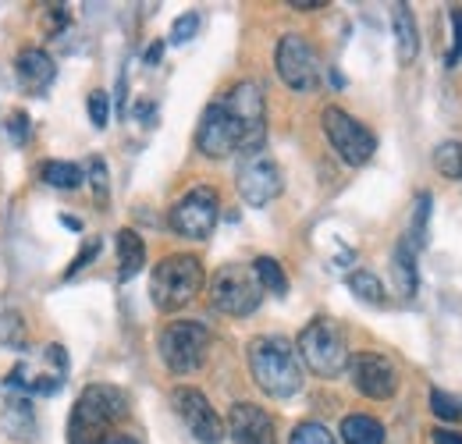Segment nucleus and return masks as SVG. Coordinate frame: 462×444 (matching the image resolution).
Here are the masks:
<instances>
[{
	"label": "nucleus",
	"instance_id": "nucleus-1",
	"mask_svg": "<svg viewBox=\"0 0 462 444\" xmlns=\"http://www.w3.org/2000/svg\"><path fill=\"white\" fill-rule=\"evenodd\" d=\"M249 374L256 388L271 398H291L302 391V366L299 352L282 334H260L249 341Z\"/></svg>",
	"mask_w": 462,
	"mask_h": 444
},
{
	"label": "nucleus",
	"instance_id": "nucleus-2",
	"mask_svg": "<svg viewBox=\"0 0 462 444\" xmlns=\"http://www.w3.org/2000/svg\"><path fill=\"white\" fill-rule=\"evenodd\" d=\"M128 416V394L115 384H89L82 388L71 420H68V444H100Z\"/></svg>",
	"mask_w": 462,
	"mask_h": 444
},
{
	"label": "nucleus",
	"instance_id": "nucleus-3",
	"mask_svg": "<svg viewBox=\"0 0 462 444\" xmlns=\"http://www.w3.org/2000/svg\"><path fill=\"white\" fill-rule=\"evenodd\" d=\"M295 352H299V359L310 366V374H317V377H324V381L346 374L348 356H352L342 324L331 320V317H313V320L299 331Z\"/></svg>",
	"mask_w": 462,
	"mask_h": 444
},
{
	"label": "nucleus",
	"instance_id": "nucleus-4",
	"mask_svg": "<svg viewBox=\"0 0 462 444\" xmlns=\"http://www.w3.org/2000/svg\"><path fill=\"white\" fill-rule=\"evenodd\" d=\"M203 281L207 271L199 264V256H189V253H174L164 256L153 274H150V299L161 313H174L181 306H189L199 291H203Z\"/></svg>",
	"mask_w": 462,
	"mask_h": 444
},
{
	"label": "nucleus",
	"instance_id": "nucleus-5",
	"mask_svg": "<svg viewBox=\"0 0 462 444\" xmlns=\"http://www.w3.org/2000/svg\"><path fill=\"white\" fill-rule=\"evenodd\" d=\"M221 104L228 107L231 121L238 128V153H256L263 150L267 139V104H263V89L256 82H235L228 93L221 97Z\"/></svg>",
	"mask_w": 462,
	"mask_h": 444
},
{
	"label": "nucleus",
	"instance_id": "nucleus-6",
	"mask_svg": "<svg viewBox=\"0 0 462 444\" xmlns=\"http://www.w3.org/2000/svg\"><path fill=\"white\" fill-rule=\"evenodd\" d=\"M210 328L199 324V320H171L161 338H157V348H161V359L168 363L171 374H192L207 363L210 356Z\"/></svg>",
	"mask_w": 462,
	"mask_h": 444
},
{
	"label": "nucleus",
	"instance_id": "nucleus-7",
	"mask_svg": "<svg viewBox=\"0 0 462 444\" xmlns=\"http://www.w3.org/2000/svg\"><path fill=\"white\" fill-rule=\"evenodd\" d=\"M263 302V288L253 274V264H225L210 281V306L228 317H249Z\"/></svg>",
	"mask_w": 462,
	"mask_h": 444
},
{
	"label": "nucleus",
	"instance_id": "nucleus-8",
	"mask_svg": "<svg viewBox=\"0 0 462 444\" xmlns=\"http://www.w3.org/2000/svg\"><path fill=\"white\" fill-rule=\"evenodd\" d=\"M320 125H324V135H328L331 150H335L348 167H363L377 153V135H374L363 121H356L348 111H342V107H324Z\"/></svg>",
	"mask_w": 462,
	"mask_h": 444
},
{
	"label": "nucleus",
	"instance_id": "nucleus-9",
	"mask_svg": "<svg viewBox=\"0 0 462 444\" xmlns=\"http://www.w3.org/2000/svg\"><path fill=\"white\" fill-rule=\"evenodd\" d=\"M274 68L282 75V82L295 89V93H313L320 86V54L317 47L302 36V32H285L278 40V51H274Z\"/></svg>",
	"mask_w": 462,
	"mask_h": 444
},
{
	"label": "nucleus",
	"instance_id": "nucleus-10",
	"mask_svg": "<svg viewBox=\"0 0 462 444\" xmlns=\"http://www.w3.org/2000/svg\"><path fill=\"white\" fill-rule=\"evenodd\" d=\"M217 217H221V199L210 185H196L189 189L168 214V224H171L174 235L181 238H192V242H203L214 235L217 227Z\"/></svg>",
	"mask_w": 462,
	"mask_h": 444
},
{
	"label": "nucleus",
	"instance_id": "nucleus-11",
	"mask_svg": "<svg viewBox=\"0 0 462 444\" xmlns=\"http://www.w3.org/2000/svg\"><path fill=\"white\" fill-rule=\"evenodd\" d=\"M235 185H238V196L245 207H267L271 199L282 196V167L278 161L267 153V150H256V153H245L238 174H235Z\"/></svg>",
	"mask_w": 462,
	"mask_h": 444
},
{
	"label": "nucleus",
	"instance_id": "nucleus-12",
	"mask_svg": "<svg viewBox=\"0 0 462 444\" xmlns=\"http://www.w3.org/2000/svg\"><path fill=\"white\" fill-rule=\"evenodd\" d=\"M171 405L178 412V420L185 423V430L199 444H221L225 441V420L217 416V409L210 405V398L199 388L178 384L171 391Z\"/></svg>",
	"mask_w": 462,
	"mask_h": 444
},
{
	"label": "nucleus",
	"instance_id": "nucleus-13",
	"mask_svg": "<svg viewBox=\"0 0 462 444\" xmlns=\"http://www.w3.org/2000/svg\"><path fill=\"white\" fill-rule=\"evenodd\" d=\"M348 377H352V388L374 402H388L395 398L399 391V370L392 359L377 356V352H356L348 356Z\"/></svg>",
	"mask_w": 462,
	"mask_h": 444
},
{
	"label": "nucleus",
	"instance_id": "nucleus-14",
	"mask_svg": "<svg viewBox=\"0 0 462 444\" xmlns=\"http://www.w3.org/2000/svg\"><path fill=\"white\" fill-rule=\"evenodd\" d=\"M196 150L210 161H225L231 153H238V128L231 121L228 107L221 100H214L203 117H199V128H196Z\"/></svg>",
	"mask_w": 462,
	"mask_h": 444
},
{
	"label": "nucleus",
	"instance_id": "nucleus-15",
	"mask_svg": "<svg viewBox=\"0 0 462 444\" xmlns=\"http://www.w3.org/2000/svg\"><path fill=\"white\" fill-rule=\"evenodd\" d=\"M228 434L235 444H278L274 420L253 402H235L228 409Z\"/></svg>",
	"mask_w": 462,
	"mask_h": 444
},
{
	"label": "nucleus",
	"instance_id": "nucleus-16",
	"mask_svg": "<svg viewBox=\"0 0 462 444\" xmlns=\"http://www.w3.org/2000/svg\"><path fill=\"white\" fill-rule=\"evenodd\" d=\"M14 75H18V82L25 86V93L43 97V93L51 89V82L58 79V64H54V57L51 54L29 47V51H22L18 60H14Z\"/></svg>",
	"mask_w": 462,
	"mask_h": 444
},
{
	"label": "nucleus",
	"instance_id": "nucleus-17",
	"mask_svg": "<svg viewBox=\"0 0 462 444\" xmlns=\"http://www.w3.org/2000/svg\"><path fill=\"white\" fill-rule=\"evenodd\" d=\"M0 430L11 438V441L29 444L36 438V412H32V402L14 394L0 405Z\"/></svg>",
	"mask_w": 462,
	"mask_h": 444
},
{
	"label": "nucleus",
	"instance_id": "nucleus-18",
	"mask_svg": "<svg viewBox=\"0 0 462 444\" xmlns=\"http://www.w3.org/2000/svg\"><path fill=\"white\" fill-rule=\"evenodd\" d=\"M115 245H117V278L132 281L143 267H146V242H143L139 231L121 227L115 238Z\"/></svg>",
	"mask_w": 462,
	"mask_h": 444
},
{
	"label": "nucleus",
	"instance_id": "nucleus-19",
	"mask_svg": "<svg viewBox=\"0 0 462 444\" xmlns=\"http://www.w3.org/2000/svg\"><path fill=\"white\" fill-rule=\"evenodd\" d=\"M392 32H395L399 64H412L416 54H420V29H416V18H412L409 4H395L392 7Z\"/></svg>",
	"mask_w": 462,
	"mask_h": 444
},
{
	"label": "nucleus",
	"instance_id": "nucleus-20",
	"mask_svg": "<svg viewBox=\"0 0 462 444\" xmlns=\"http://www.w3.org/2000/svg\"><path fill=\"white\" fill-rule=\"evenodd\" d=\"M338 434L346 444H384V423L366 416V412H352L342 420Z\"/></svg>",
	"mask_w": 462,
	"mask_h": 444
},
{
	"label": "nucleus",
	"instance_id": "nucleus-21",
	"mask_svg": "<svg viewBox=\"0 0 462 444\" xmlns=\"http://www.w3.org/2000/svg\"><path fill=\"white\" fill-rule=\"evenodd\" d=\"M392 274H395V291H402L405 299H412V295H416V288H420V274H416V249H412L405 238L395 245Z\"/></svg>",
	"mask_w": 462,
	"mask_h": 444
},
{
	"label": "nucleus",
	"instance_id": "nucleus-22",
	"mask_svg": "<svg viewBox=\"0 0 462 444\" xmlns=\"http://www.w3.org/2000/svg\"><path fill=\"white\" fill-rule=\"evenodd\" d=\"M348 291L366 306H384L388 302V291H384V284L374 271H352L348 274Z\"/></svg>",
	"mask_w": 462,
	"mask_h": 444
},
{
	"label": "nucleus",
	"instance_id": "nucleus-23",
	"mask_svg": "<svg viewBox=\"0 0 462 444\" xmlns=\"http://www.w3.org/2000/svg\"><path fill=\"white\" fill-rule=\"evenodd\" d=\"M253 274L260 281V288L263 291H271V295H289V278H285V271H282V264L274 260V256H256L253 260Z\"/></svg>",
	"mask_w": 462,
	"mask_h": 444
},
{
	"label": "nucleus",
	"instance_id": "nucleus-24",
	"mask_svg": "<svg viewBox=\"0 0 462 444\" xmlns=\"http://www.w3.org/2000/svg\"><path fill=\"white\" fill-rule=\"evenodd\" d=\"M40 178L47 185H54V189H79L86 181V171L79 164H71V161H47L40 167Z\"/></svg>",
	"mask_w": 462,
	"mask_h": 444
},
{
	"label": "nucleus",
	"instance_id": "nucleus-25",
	"mask_svg": "<svg viewBox=\"0 0 462 444\" xmlns=\"http://www.w3.org/2000/svg\"><path fill=\"white\" fill-rule=\"evenodd\" d=\"M430 203L434 196L430 192H420L416 196V207H412V221H409V231H405V242L420 253L427 245V224H430Z\"/></svg>",
	"mask_w": 462,
	"mask_h": 444
},
{
	"label": "nucleus",
	"instance_id": "nucleus-26",
	"mask_svg": "<svg viewBox=\"0 0 462 444\" xmlns=\"http://www.w3.org/2000/svg\"><path fill=\"white\" fill-rule=\"evenodd\" d=\"M0 345L4 348H25V320L14 310L0 313Z\"/></svg>",
	"mask_w": 462,
	"mask_h": 444
},
{
	"label": "nucleus",
	"instance_id": "nucleus-27",
	"mask_svg": "<svg viewBox=\"0 0 462 444\" xmlns=\"http://www.w3.org/2000/svg\"><path fill=\"white\" fill-rule=\"evenodd\" d=\"M434 167L445 174V178H462V143H441L434 150Z\"/></svg>",
	"mask_w": 462,
	"mask_h": 444
},
{
	"label": "nucleus",
	"instance_id": "nucleus-28",
	"mask_svg": "<svg viewBox=\"0 0 462 444\" xmlns=\"http://www.w3.org/2000/svg\"><path fill=\"white\" fill-rule=\"evenodd\" d=\"M289 444H338V438H335L324 423L306 420V423H299V427L289 434Z\"/></svg>",
	"mask_w": 462,
	"mask_h": 444
},
{
	"label": "nucleus",
	"instance_id": "nucleus-29",
	"mask_svg": "<svg viewBox=\"0 0 462 444\" xmlns=\"http://www.w3.org/2000/svg\"><path fill=\"white\" fill-rule=\"evenodd\" d=\"M430 412H434L438 420H445V423H456V420L462 416V405L448 394V391L430 388Z\"/></svg>",
	"mask_w": 462,
	"mask_h": 444
},
{
	"label": "nucleus",
	"instance_id": "nucleus-30",
	"mask_svg": "<svg viewBox=\"0 0 462 444\" xmlns=\"http://www.w3.org/2000/svg\"><path fill=\"white\" fill-rule=\"evenodd\" d=\"M89 181H93V192H97V203L100 207H107V199H111V185H107V164H104V157H89Z\"/></svg>",
	"mask_w": 462,
	"mask_h": 444
},
{
	"label": "nucleus",
	"instance_id": "nucleus-31",
	"mask_svg": "<svg viewBox=\"0 0 462 444\" xmlns=\"http://www.w3.org/2000/svg\"><path fill=\"white\" fill-rule=\"evenodd\" d=\"M86 107H89V121H93L97 128H107V125H111V97H107L104 89H93L89 100H86Z\"/></svg>",
	"mask_w": 462,
	"mask_h": 444
},
{
	"label": "nucleus",
	"instance_id": "nucleus-32",
	"mask_svg": "<svg viewBox=\"0 0 462 444\" xmlns=\"http://www.w3.org/2000/svg\"><path fill=\"white\" fill-rule=\"evenodd\" d=\"M196 29H199V14H196V11L178 14V18H174V25H171V43H174V47L189 43V40L196 36Z\"/></svg>",
	"mask_w": 462,
	"mask_h": 444
},
{
	"label": "nucleus",
	"instance_id": "nucleus-33",
	"mask_svg": "<svg viewBox=\"0 0 462 444\" xmlns=\"http://www.w3.org/2000/svg\"><path fill=\"white\" fill-rule=\"evenodd\" d=\"M97 256H100V238H89V242L82 245V253H79V256L71 260V267L64 271V278H75V274H79L82 267H89V264H93Z\"/></svg>",
	"mask_w": 462,
	"mask_h": 444
},
{
	"label": "nucleus",
	"instance_id": "nucleus-34",
	"mask_svg": "<svg viewBox=\"0 0 462 444\" xmlns=\"http://www.w3.org/2000/svg\"><path fill=\"white\" fill-rule=\"evenodd\" d=\"M452 29H456V47H452L448 57H445L448 68H456V64L462 60V11H452Z\"/></svg>",
	"mask_w": 462,
	"mask_h": 444
},
{
	"label": "nucleus",
	"instance_id": "nucleus-35",
	"mask_svg": "<svg viewBox=\"0 0 462 444\" xmlns=\"http://www.w3.org/2000/svg\"><path fill=\"white\" fill-rule=\"evenodd\" d=\"M7 128H11V135H14L18 143H22V139H25V132H29V117H25V114H14Z\"/></svg>",
	"mask_w": 462,
	"mask_h": 444
},
{
	"label": "nucleus",
	"instance_id": "nucleus-36",
	"mask_svg": "<svg viewBox=\"0 0 462 444\" xmlns=\"http://www.w3.org/2000/svg\"><path fill=\"white\" fill-rule=\"evenodd\" d=\"M289 7H295V11H317V7H328V0H289Z\"/></svg>",
	"mask_w": 462,
	"mask_h": 444
},
{
	"label": "nucleus",
	"instance_id": "nucleus-37",
	"mask_svg": "<svg viewBox=\"0 0 462 444\" xmlns=\"http://www.w3.org/2000/svg\"><path fill=\"white\" fill-rule=\"evenodd\" d=\"M434 444H462V434H452V430H434Z\"/></svg>",
	"mask_w": 462,
	"mask_h": 444
},
{
	"label": "nucleus",
	"instance_id": "nucleus-38",
	"mask_svg": "<svg viewBox=\"0 0 462 444\" xmlns=\"http://www.w3.org/2000/svg\"><path fill=\"white\" fill-rule=\"evenodd\" d=\"M100 444H139V441H135L132 434H121V430H115V434H107Z\"/></svg>",
	"mask_w": 462,
	"mask_h": 444
},
{
	"label": "nucleus",
	"instance_id": "nucleus-39",
	"mask_svg": "<svg viewBox=\"0 0 462 444\" xmlns=\"http://www.w3.org/2000/svg\"><path fill=\"white\" fill-rule=\"evenodd\" d=\"M161 54H164V43H161V40H157V43H150V51H146V64L153 68V64L161 60Z\"/></svg>",
	"mask_w": 462,
	"mask_h": 444
},
{
	"label": "nucleus",
	"instance_id": "nucleus-40",
	"mask_svg": "<svg viewBox=\"0 0 462 444\" xmlns=\"http://www.w3.org/2000/svg\"><path fill=\"white\" fill-rule=\"evenodd\" d=\"M60 224H64V227H71V231H82V221H79V217H68V214H60Z\"/></svg>",
	"mask_w": 462,
	"mask_h": 444
}]
</instances>
